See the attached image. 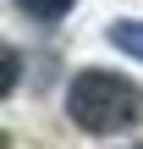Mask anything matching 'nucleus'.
I'll use <instances>...</instances> for the list:
<instances>
[{
	"instance_id": "obj_5",
	"label": "nucleus",
	"mask_w": 143,
	"mask_h": 149,
	"mask_svg": "<svg viewBox=\"0 0 143 149\" xmlns=\"http://www.w3.org/2000/svg\"><path fill=\"white\" fill-rule=\"evenodd\" d=\"M138 149H143V144H138Z\"/></svg>"
},
{
	"instance_id": "obj_4",
	"label": "nucleus",
	"mask_w": 143,
	"mask_h": 149,
	"mask_svg": "<svg viewBox=\"0 0 143 149\" xmlns=\"http://www.w3.org/2000/svg\"><path fill=\"white\" fill-rule=\"evenodd\" d=\"M17 66H22V55H17V50H6V83H0V88H6V94H11V88H17Z\"/></svg>"
},
{
	"instance_id": "obj_1",
	"label": "nucleus",
	"mask_w": 143,
	"mask_h": 149,
	"mask_svg": "<svg viewBox=\"0 0 143 149\" xmlns=\"http://www.w3.org/2000/svg\"><path fill=\"white\" fill-rule=\"evenodd\" d=\"M66 116H72V127H83L94 138L132 133L143 122V88L110 66H83L66 83Z\"/></svg>"
},
{
	"instance_id": "obj_2",
	"label": "nucleus",
	"mask_w": 143,
	"mask_h": 149,
	"mask_svg": "<svg viewBox=\"0 0 143 149\" xmlns=\"http://www.w3.org/2000/svg\"><path fill=\"white\" fill-rule=\"evenodd\" d=\"M105 39L121 50V55H132V61H143V22L138 17H116L110 28H105Z\"/></svg>"
},
{
	"instance_id": "obj_3",
	"label": "nucleus",
	"mask_w": 143,
	"mask_h": 149,
	"mask_svg": "<svg viewBox=\"0 0 143 149\" xmlns=\"http://www.w3.org/2000/svg\"><path fill=\"white\" fill-rule=\"evenodd\" d=\"M17 6H22L28 17H39V22H61V17H66L77 0H17Z\"/></svg>"
}]
</instances>
